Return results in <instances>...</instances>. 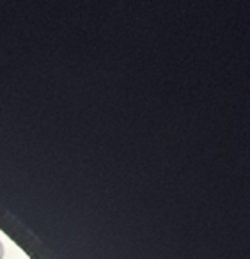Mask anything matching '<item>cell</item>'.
<instances>
[{"label": "cell", "mask_w": 250, "mask_h": 259, "mask_svg": "<svg viewBox=\"0 0 250 259\" xmlns=\"http://www.w3.org/2000/svg\"><path fill=\"white\" fill-rule=\"evenodd\" d=\"M0 259H4V243L0 241Z\"/></svg>", "instance_id": "1"}]
</instances>
